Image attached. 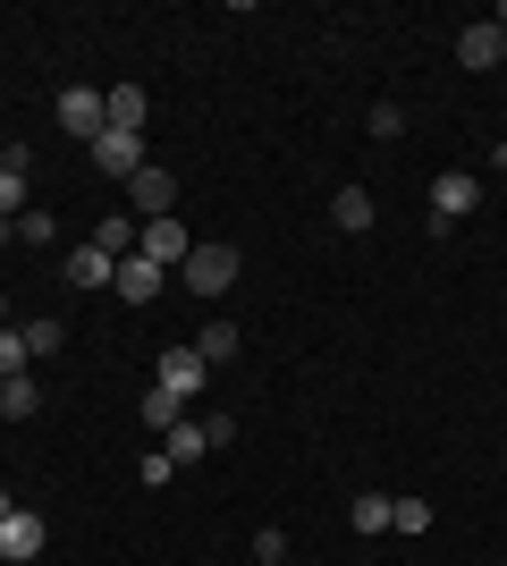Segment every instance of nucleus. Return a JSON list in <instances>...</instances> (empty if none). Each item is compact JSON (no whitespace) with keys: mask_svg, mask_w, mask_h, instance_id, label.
I'll use <instances>...</instances> for the list:
<instances>
[{"mask_svg":"<svg viewBox=\"0 0 507 566\" xmlns=\"http://www.w3.org/2000/svg\"><path fill=\"white\" fill-rule=\"evenodd\" d=\"M85 161H94L102 178H119V187H127V178L145 169V136H119V127H102V136L85 144Z\"/></svg>","mask_w":507,"mask_h":566,"instance_id":"nucleus-3","label":"nucleus"},{"mask_svg":"<svg viewBox=\"0 0 507 566\" xmlns=\"http://www.w3.org/2000/svg\"><path fill=\"white\" fill-rule=\"evenodd\" d=\"M237 347H245V338H237V322H203V338H194V355H203V364H229Z\"/></svg>","mask_w":507,"mask_h":566,"instance_id":"nucleus-18","label":"nucleus"},{"mask_svg":"<svg viewBox=\"0 0 507 566\" xmlns=\"http://www.w3.org/2000/svg\"><path fill=\"white\" fill-rule=\"evenodd\" d=\"M60 347H68V331H60L51 313H43V322H25V355H34V364H43V355H60Z\"/></svg>","mask_w":507,"mask_h":566,"instance_id":"nucleus-21","label":"nucleus"},{"mask_svg":"<svg viewBox=\"0 0 507 566\" xmlns=\"http://www.w3.org/2000/svg\"><path fill=\"white\" fill-rule=\"evenodd\" d=\"M60 271H68V287H110V280H119V262L102 254V245H68Z\"/></svg>","mask_w":507,"mask_h":566,"instance_id":"nucleus-11","label":"nucleus"},{"mask_svg":"<svg viewBox=\"0 0 507 566\" xmlns=\"http://www.w3.org/2000/svg\"><path fill=\"white\" fill-rule=\"evenodd\" d=\"M127 203H136V212H145V220H169V212H178V169L145 161V169H136V178H127Z\"/></svg>","mask_w":507,"mask_h":566,"instance_id":"nucleus-4","label":"nucleus"},{"mask_svg":"<svg viewBox=\"0 0 507 566\" xmlns=\"http://www.w3.org/2000/svg\"><path fill=\"white\" fill-rule=\"evenodd\" d=\"M136 229H145V220H119V212H110V220H94V229H85V245H102L110 262H127V254H136Z\"/></svg>","mask_w":507,"mask_h":566,"instance_id":"nucleus-14","label":"nucleus"},{"mask_svg":"<svg viewBox=\"0 0 507 566\" xmlns=\"http://www.w3.org/2000/svg\"><path fill=\"white\" fill-rule=\"evenodd\" d=\"M9 237H18V245H51L60 229H51V212L34 203V212H18V220H9Z\"/></svg>","mask_w":507,"mask_h":566,"instance_id":"nucleus-22","label":"nucleus"},{"mask_svg":"<svg viewBox=\"0 0 507 566\" xmlns=\"http://www.w3.org/2000/svg\"><path fill=\"white\" fill-rule=\"evenodd\" d=\"M0 161H9V136H0Z\"/></svg>","mask_w":507,"mask_h":566,"instance_id":"nucleus-29","label":"nucleus"},{"mask_svg":"<svg viewBox=\"0 0 507 566\" xmlns=\"http://www.w3.org/2000/svg\"><path fill=\"white\" fill-rule=\"evenodd\" d=\"M9 516H18V499H9V491H0V524H9Z\"/></svg>","mask_w":507,"mask_h":566,"instance_id":"nucleus-25","label":"nucleus"},{"mask_svg":"<svg viewBox=\"0 0 507 566\" xmlns=\"http://www.w3.org/2000/svg\"><path fill=\"white\" fill-rule=\"evenodd\" d=\"M347 524H356L363 542H381V533H389V499H381V491H363L356 507H347Z\"/></svg>","mask_w":507,"mask_h":566,"instance_id":"nucleus-19","label":"nucleus"},{"mask_svg":"<svg viewBox=\"0 0 507 566\" xmlns=\"http://www.w3.org/2000/svg\"><path fill=\"white\" fill-rule=\"evenodd\" d=\"M110 287H119L127 305H152V296L169 287V271H161V262H145V254H127V262H119V280H110Z\"/></svg>","mask_w":507,"mask_h":566,"instance_id":"nucleus-10","label":"nucleus"},{"mask_svg":"<svg viewBox=\"0 0 507 566\" xmlns=\"http://www.w3.org/2000/svg\"><path fill=\"white\" fill-rule=\"evenodd\" d=\"M474 212H483V178H474V169H440V178H432V220H423V229L448 237L457 220H474Z\"/></svg>","mask_w":507,"mask_h":566,"instance_id":"nucleus-1","label":"nucleus"},{"mask_svg":"<svg viewBox=\"0 0 507 566\" xmlns=\"http://www.w3.org/2000/svg\"><path fill=\"white\" fill-rule=\"evenodd\" d=\"M0 558H9V566L43 558V516H34V507H18V516L0 524Z\"/></svg>","mask_w":507,"mask_h":566,"instance_id":"nucleus-9","label":"nucleus"},{"mask_svg":"<svg viewBox=\"0 0 507 566\" xmlns=\"http://www.w3.org/2000/svg\"><path fill=\"white\" fill-rule=\"evenodd\" d=\"M34 415H43V389H34V380H0V423H34Z\"/></svg>","mask_w":507,"mask_h":566,"instance_id":"nucleus-15","label":"nucleus"},{"mask_svg":"<svg viewBox=\"0 0 507 566\" xmlns=\"http://www.w3.org/2000/svg\"><path fill=\"white\" fill-rule=\"evenodd\" d=\"M34 355H25V331H0V380H18Z\"/></svg>","mask_w":507,"mask_h":566,"instance_id":"nucleus-23","label":"nucleus"},{"mask_svg":"<svg viewBox=\"0 0 507 566\" xmlns=\"http://www.w3.org/2000/svg\"><path fill=\"white\" fill-rule=\"evenodd\" d=\"M161 457H169V465H194V457H212V431H203V423L161 431Z\"/></svg>","mask_w":507,"mask_h":566,"instance_id":"nucleus-16","label":"nucleus"},{"mask_svg":"<svg viewBox=\"0 0 507 566\" xmlns=\"http://www.w3.org/2000/svg\"><path fill=\"white\" fill-rule=\"evenodd\" d=\"M490 25H499V34H507V9H499V18H490Z\"/></svg>","mask_w":507,"mask_h":566,"instance_id":"nucleus-27","label":"nucleus"},{"mask_svg":"<svg viewBox=\"0 0 507 566\" xmlns=\"http://www.w3.org/2000/svg\"><path fill=\"white\" fill-rule=\"evenodd\" d=\"M330 229L338 237H363V229H372V195H363V187H338L330 195Z\"/></svg>","mask_w":507,"mask_h":566,"instance_id":"nucleus-13","label":"nucleus"},{"mask_svg":"<svg viewBox=\"0 0 507 566\" xmlns=\"http://www.w3.org/2000/svg\"><path fill=\"white\" fill-rule=\"evenodd\" d=\"M102 111H110V127H119V136H145L152 94H145V85H119V94H102Z\"/></svg>","mask_w":507,"mask_h":566,"instance_id":"nucleus-12","label":"nucleus"},{"mask_svg":"<svg viewBox=\"0 0 507 566\" xmlns=\"http://www.w3.org/2000/svg\"><path fill=\"white\" fill-rule=\"evenodd\" d=\"M60 127L94 144L102 127H110V111H102V85H60Z\"/></svg>","mask_w":507,"mask_h":566,"instance_id":"nucleus-6","label":"nucleus"},{"mask_svg":"<svg viewBox=\"0 0 507 566\" xmlns=\"http://www.w3.org/2000/svg\"><path fill=\"white\" fill-rule=\"evenodd\" d=\"M490 161H507V153H490Z\"/></svg>","mask_w":507,"mask_h":566,"instance_id":"nucleus-30","label":"nucleus"},{"mask_svg":"<svg viewBox=\"0 0 507 566\" xmlns=\"http://www.w3.org/2000/svg\"><path fill=\"white\" fill-rule=\"evenodd\" d=\"M136 415H145V431H178V423H187V406L169 398L161 380H152V389H145V406H136Z\"/></svg>","mask_w":507,"mask_h":566,"instance_id":"nucleus-17","label":"nucleus"},{"mask_svg":"<svg viewBox=\"0 0 507 566\" xmlns=\"http://www.w3.org/2000/svg\"><path fill=\"white\" fill-rule=\"evenodd\" d=\"M363 127H372V136H406V111H398V102H372V118H363Z\"/></svg>","mask_w":507,"mask_h":566,"instance_id":"nucleus-24","label":"nucleus"},{"mask_svg":"<svg viewBox=\"0 0 507 566\" xmlns=\"http://www.w3.org/2000/svg\"><path fill=\"white\" fill-rule=\"evenodd\" d=\"M0 313H9V296H0ZM0 331H9V322H0Z\"/></svg>","mask_w":507,"mask_h":566,"instance_id":"nucleus-28","label":"nucleus"},{"mask_svg":"<svg viewBox=\"0 0 507 566\" xmlns=\"http://www.w3.org/2000/svg\"><path fill=\"white\" fill-rule=\"evenodd\" d=\"M499 60H507V34H499V25H457V69H474V76H483V69H499Z\"/></svg>","mask_w":507,"mask_h":566,"instance_id":"nucleus-8","label":"nucleus"},{"mask_svg":"<svg viewBox=\"0 0 507 566\" xmlns=\"http://www.w3.org/2000/svg\"><path fill=\"white\" fill-rule=\"evenodd\" d=\"M136 254H145V262H161V271H178V262L194 254L187 220H178V212H169V220H145V229H136Z\"/></svg>","mask_w":507,"mask_h":566,"instance_id":"nucleus-5","label":"nucleus"},{"mask_svg":"<svg viewBox=\"0 0 507 566\" xmlns=\"http://www.w3.org/2000/svg\"><path fill=\"white\" fill-rule=\"evenodd\" d=\"M178 280H187V296H229V287H237V245L203 237V245L178 262Z\"/></svg>","mask_w":507,"mask_h":566,"instance_id":"nucleus-2","label":"nucleus"},{"mask_svg":"<svg viewBox=\"0 0 507 566\" xmlns=\"http://www.w3.org/2000/svg\"><path fill=\"white\" fill-rule=\"evenodd\" d=\"M254 566H288V558H254Z\"/></svg>","mask_w":507,"mask_h":566,"instance_id":"nucleus-26","label":"nucleus"},{"mask_svg":"<svg viewBox=\"0 0 507 566\" xmlns=\"http://www.w3.org/2000/svg\"><path fill=\"white\" fill-rule=\"evenodd\" d=\"M203 373H212V364H203V355H194V347H169L161 364H152V380H161V389H169V398H178V406H187L194 389H203Z\"/></svg>","mask_w":507,"mask_h":566,"instance_id":"nucleus-7","label":"nucleus"},{"mask_svg":"<svg viewBox=\"0 0 507 566\" xmlns=\"http://www.w3.org/2000/svg\"><path fill=\"white\" fill-rule=\"evenodd\" d=\"M389 533H432V499H389Z\"/></svg>","mask_w":507,"mask_h":566,"instance_id":"nucleus-20","label":"nucleus"}]
</instances>
